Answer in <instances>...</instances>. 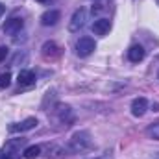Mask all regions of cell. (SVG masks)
Masks as SVG:
<instances>
[{
    "label": "cell",
    "instance_id": "obj_1",
    "mask_svg": "<svg viewBox=\"0 0 159 159\" xmlns=\"http://www.w3.org/2000/svg\"><path fill=\"white\" fill-rule=\"evenodd\" d=\"M93 148V139H91V133L89 131H76L70 141H69V150L74 152V154H81V152H87Z\"/></svg>",
    "mask_w": 159,
    "mask_h": 159
},
{
    "label": "cell",
    "instance_id": "obj_2",
    "mask_svg": "<svg viewBox=\"0 0 159 159\" xmlns=\"http://www.w3.org/2000/svg\"><path fill=\"white\" fill-rule=\"evenodd\" d=\"M94 48H96V43H94V39H91V37H81L76 43V54H78L80 57L91 56L94 52Z\"/></svg>",
    "mask_w": 159,
    "mask_h": 159
},
{
    "label": "cell",
    "instance_id": "obj_3",
    "mask_svg": "<svg viewBox=\"0 0 159 159\" xmlns=\"http://www.w3.org/2000/svg\"><path fill=\"white\" fill-rule=\"evenodd\" d=\"M85 20H87V11L83 7H80L74 11L72 19H70V24H69V30L70 32H80L83 26H85Z\"/></svg>",
    "mask_w": 159,
    "mask_h": 159
},
{
    "label": "cell",
    "instance_id": "obj_4",
    "mask_svg": "<svg viewBox=\"0 0 159 159\" xmlns=\"http://www.w3.org/2000/svg\"><path fill=\"white\" fill-rule=\"evenodd\" d=\"M22 28H24V20L20 17H11L4 22V34H7V35H15Z\"/></svg>",
    "mask_w": 159,
    "mask_h": 159
},
{
    "label": "cell",
    "instance_id": "obj_5",
    "mask_svg": "<svg viewBox=\"0 0 159 159\" xmlns=\"http://www.w3.org/2000/svg\"><path fill=\"white\" fill-rule=\"evenodd\" d=\"M37 126V119L35 117H28V119H24L22 122H17V124H11L7 129L11 131V133H22V131H30V129H34Z\"/></svg>",
    "mask_w": 159,
    "mask_h": 159
},
{
    "label": "cell",
    "instance_id": "obj_6",
    "mask_svg": "<svg viewBox=\"0 0 159 159\" xmlns=\"http://www.w3.org/2000/svg\"><path fill=\"white\" fill-rule=\"evenodd\" d=\"M146 109H148V100L146 98H135L133 102H131V113L135 115V117H143L144 113H146Z\"/></svg>",
    "mask_w": 159,
    "mask_h": 159
},
{
    "label": "cell",
    "instance_id": "obj_7",
    "mask_svg": "<svg viewBox=\"0 0 159 159\" xmlns=\"http://www.w3.org/2000/svg\"><path fill=\"white\" fill-rule=\"evenodd\" d=\"M109 30H111V20H107V19H98L93 22V32L96 35H106Z\"/></svg>",
    "mask_w": 159,
    "mask_h": 159
},
{
    "label": "cell",
    "instance_id": "obj_8",
    "mask_svg": "<svg viewBox=\"0 0 159 159\" xmlns=\"http://www.w3.org/2000/svg\"><path fill=\"white\" fill-rule=\"evenodd\" d=\"M59 11H56V9H50V11H44L43 15H41V24L43 26H54L57 20H59Z\"/></svg>",
    "mask_w": 159,
    "mask_h": 159
},
{
    "label": "cell",
    "instance_id": "obj_9",
    "mask_svg": "<svg viewBox=\"0 0 159 159\" xmlns=\"http://www.w3.org/2000/svg\"><path fill=\"white\" fill-rule=\"evenodd\" d=\"M128 59H129L131 63L143 61V59H144V48H143L141 44H133V46L128 50Z\"/></svg>",
    "mask_w": 159,
    "mask_h": 159
},
{
    "label": "cell",
    "instance_id": "obj_10",
    "mask_svg": "<svg viewBox=\"0 0 159 159\" xmlns=\"http://www.w3.org/2000/svg\"><path fill=\"white\" fill-rule=\"evenodd\" d=\"M17 81H19V85H22V87L34 85V83H35V72H34V70H20Z\"/></svg>",
    "mask_w": 159,
    "mask_h": 159
},
{
    "label": "cell",
    "instance_id": "obj_11",
    "mask_svg": "<svg viewBox=\"0 0 159 159\" xmlns=\"http://www.w3.org/2000/svg\"><path fill=\"white\" fill-rule=\"evenodd\" d=\"M57 54H59V48H57V44L54 41H46L43 44V56L44 57H56Z\"/></svg>",
    "mask_w": 159,
    "mask_h": 159
},
{
    "label": "cell",
    "instance_id": "obj_12",
    "mask_svg": "<svg viewBox=\"0 0 159 159\" xmlns=\"http://www.w3.org/2000/svg\"><path fill=\"white\" fill-rule=\"evenodd\" d=\"M24 157L26 159H35L37 156L41 154V146H37V144H34V146H28V148H24Z\"/></svg>",
    "mask_w": 159,
    "mask_h": 159
},
{
    "label": "cell",
    "instance_id": "obj_13",
    "mask_svg": "<svg viewBox=\"0 0 159 159\" xmlns=\"http://www.w3.org/2000/svg\"><path fill=\"white\" fill-rule=\"evenodd\" d=\"M146 135H148L150 139H154V141H159V120L154 122V124H150V126L146 128Z\"/></svg>",
    "mask_w": 159,
    "mask_h": 159
},
{
    "label": "cell",
    "instance_id": "obj_14",
    "mask_svg": "<svg viewBox=\"0 0 159 159\" xmlns=\"http://www.w3.org/2000/svg\"><path fill=\"white\" fill-rule=\"evenodd\" d=\"M9 83H11V74H9V72H4V74H0V89H6V87H9Z\"/></svg>",
    "mask_w": 159,
    "mask_h": 159
},
{
    "label": "cell",
    "instance_id": "obj_15",
    "mask_svg": "<svg viewBox=\"0 0 159 159\" xmlns=\"http://www.w3.org/2000/svg\"><path fill=\"white\" fill-rule=\"evenodd\" d=\"M7 54H9V48H6V46H0V63L7 57Z\"/></svg>",
    "mask_w": 159,
    "mask_h": 159
},
{
    "label": "cell",
    "instance_id": "obj_16",
    "mask_svg": "<svg viewBox=\"0 0 159 159\" xmlns=\"http://www.w3.org/2000/svg\"><path fill=\"white\" fill-rule=\"evenodd\" d=\"M93 159H113V156H111V152H106V154H100L98 157H93Z\"/></svg>",
    "mask_w": 159,
    "mask_h": 159
},
{
    "label": "cell",
    "instance_id": "obj_17",
    "mask_svg": "<svg viewBox=\"0 0 159 159\" xmlns=\"http://www.w3.org/2000/svg\"><path fill=\"white\" fill-rule=\"evenodd\" d=\"M0 159H15V157H13V154H7V152H2V156H0Z\"/></svg>",
    "mask_w": 159,
    "mask_h": 159
},
{
    "label": "cell",
    "instance_id": "obj_18",
    "mask_svg": "<svg viewBox=\"0 0 159 159\" xmlns=\"http://www.w3.org/2000/svg\"><path fill=\"white\" fill-rule=\"evenodd\" d=\"M2 13H4V6L0 4V15H2Z\"/></svg>",
    "mask_w": 159,
    "mask_h": 159
},
{
    "label": "cell",
    "instance_id": "obj_19",
    "mask_svg": "<svg viewBox=\"0 0 159 159\" xmlns=\"http://www.w3.org/2000/svg\"><path fill=\"white\" fill-rule=\"evenodd\" d=\"M37 2H41V4H44V2H50V0H37Z\"/></svg>",
    "mask_w": 159,
    "mask_h": 159
},
{
    "label": "cell",
    "instance_id": "obj_20",
    "mask_svg": "<svg viewBox=\"0 0 159 159\" xmlns=\"http://www.w3.org/2000/svg\"><path fill=\"white\" fill-rule=\"evenodd\" d=\"M157 78H159V72H157Z\"/></svg>",
    "mask_w": 159,
    "mask_h": 159
},
{
    "label": "cell",
    "instance_id": "obj_21",
    "mask_svg": "<svg viewBox=\"0 0 159 159\" xmlns=\"http://www.w3.org/2000/svg\"><path fill=\"white\" fill-rule=\"evenodd\" d=\"M157 159H159V154H157Z\"/></svg>",
    "mask_w": 159,
    "mask_h": 159
}]
</instances>
